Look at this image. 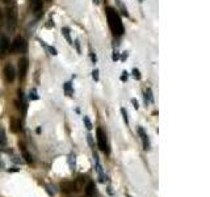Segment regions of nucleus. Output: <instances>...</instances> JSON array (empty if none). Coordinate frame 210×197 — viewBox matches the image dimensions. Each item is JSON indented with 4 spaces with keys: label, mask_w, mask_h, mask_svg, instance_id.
<instances>
[{
    "label": "nucleus",
    "mask_w": 210,
    "mask_h": 197,
    "mask_svg": "<svg viewBox=\"0 0 210 197\" xmlns=\"http://www.w3.org/2000/svg\"><path fill=\"white\" fill-rule=\"evenodd\" d=\"M105 12H106L108 24H109V28H110V30H112L113 36L121 37L123 34V32H125V29H123V24H122V21H121L120 15H118L117 11L112 7H106Z\"/></svg>",
    "instance_id": "f257e3e1"
},
{
    "label": "nucleus",
    "mask_w": 210,
    "mask_h": 197,
    "mask_svg": "<svg viewBox=\"0 0 210 197\" xmlns=\"http://www.w3.org/2000/svg\"><path fill=\"white\" fill-rule=\"evenodd\" d=\"M5 21L9 29H15L17 25V11L16 7H8L5 9Z\"/></svg>",
    "instance_id": "f03ea898"
},
{
    "label": "nucleus",
    "mask_w": 210,
    "mask_h": 197,
    "mask_svg": "<svg viewBox=\"0 0 210 197\" xmlns=\"http://www.w3.org/2000/svg\"><path fill=\"white\" fill-rule=\"evenodd\" d=\"M10 47V51L12 54H21V53H25L26 50V42H25V38L21 36L16 37L12 42V46Z\"/></svg>",
    "instance_id": "7ed1b4c3"
},
{
    "label": "nucleus",
    "mask_w": 210,
    "mask_h": 197,
    "mask_svg": "<svg viewBox=\"0 0 210 197\" xmlns=\"http://www.w3.org/2000/svg\"><path fill=\"white\" fill-rule=\"evenodd\" d=\"M96 138H97V146L101 151H104L105 154H109V146L106 142V135H105L104 130L101 128L96 129Z\"/></svg>",
    "instance_id": "20e7f679"
},
{
    "label": "nucleus",
    "mask_w": 210,
    "mask_h": 197,
    "mask_svg": "<svg viewBox=\"0 0 210 197\" xmlns=\"http://www.w3.org/2000/svg\"><path fill=\"white\" fill-rule=\"evenodd\" d=\"M28 68H29V60L28 58H21L18 60V76L20 79H24L26 76V72H28Z\"/></svg>",
    "instance_id": "39448f33"
},
{
    "label": "nucleus",
    "mask_w": 210,
    "mask_h": 197,
    "mask_svg": "<svg viewBox=\"0 0 210 197\" xmlns=\"http://www.w3.org/2000/svg\"><path fill=\"white\" fill-rule=\"evenodd\" d=\"M9 46H10V42H9V39H8V37L1 34V36H0V58L7 55L8 50H9Z\"/></svg>",
    "instance_id": "423d86ee"
},
{
    "label": "nucleus",
    "mask_w": 210,
    "mask_h": 197,
    "mask_svg": "<svg viewBox=\"0 0 210 197\" xmlns=\"http://www.w3.org/2000/svg\"><path fill=\"white\" fill-rule=\"evenodd\" d=\"M4 76H5V80L8 83H12L16 78V72H15V68H13L12 64H7L4 67Z\"/></svg>",
    "instance_id": "0eeeda50"
},
{
    "label": "nucleus",
    "mask_w": 210,
    "mask_h": 197,
    "mask_svg": "<svg viewBox=\"0 0 210 197\" xmlns=\"http://www.w3.org/2000/svg\"><path fill=\"white\" fill-rule=\"evenodd\" d=\"M138 133H139V137H141V139H142L143 149L146 150V151H147V150H150V139H148V135L146 134V131H144V129L139 126V128H138Z\"/></svg>",
    "instance_id": "6e6552de"
},
{
    "label": "nucleus",
    "mask_w": 210,
    "mask_h": 197,
    "mask_svg": "<svg viewBox=\"0 0 210 197\" xmlns=\"http://www.w3.org/2000/svg\"><path fill=\"white\" fill-rule=\"evenodd\" d=\"M60 191H62L63 193H71V192L76 191L75 183H72V181H63V183L60 184Z\"/></svg>",
    "instance_id": "1a4fd4ad"
},
{
    "label": "nucleus",
    "mask_w": 210,
    "mask_h": 197,
    "mask_svg": "<svg viewBox=\"0 0 210 197\" xmlns=\"http://www.w3.org/2000/svg\"><path fill=\"white\" fill-rule=\"evenodd\" d=\"M43 12V1L42 0H33V13L39 17Z\"/></svg>",
    "instance_id": "9d476101"
},
{
    "label": "nucleus",
    "mask_w": 210,
    "mask_h": 197,
    "mask_svg": "<svg viewBox=\"0 0 210 197\" xmlns=\"http://www.w3.org/2000/svg\"><path fill=\"white\" fill-rule=\"evenodd\" d=\"M94 193H96V185H94L93 181H89L85 186V194L87 197H93Z\"/></svg>",
    "instance_id": "9b49d317"
},
{
    "label": "nucleus",
    "mask_w": 210,
    "mask_h": 197,
    "mask_svg": "<svg viewBox=\"0 0 210 197\" xmlns=\"http://www.w3.org/2000/svg\"><path fill=\"white\" fill-rule=\"evenodd\" d=\"M10 130L13 133H18L21 130V121L17 120V118H12L10 120Z\"/></svg>",
    "instance_id": "f8f14e48"
},
{
    "label": "nucleus",
    "mask_w": 210,
    "mask_h": 197,
    "mask_svg": "<svg viewBox=\"0 0 210 197\" xmlns=\"http://www.w3.org/2000/svg\"><path fill=\"white\" fill-rule=\"evenodd\" d=\"M144 101L150 102V104H154V95H152V91L151 88H146V91H144Z\"/></svg>",
    "instance_id": "ddd939ff"
},
{
    "label": "nucleus",
    "mask_w": 210,
    "mask_h": 197,
    "mask_svg": "<svg viewBox=\"0 0 210 197\" xmlns=\"http://www.w3.org/2000/svg\"><path fill=\"white\" fill-rule=\"evenodd\" d=\"M62 34L64 36V38L67 39V42H68V45H71L72 46L74 45V41H72V38H71V34H70V29L68 28H62Z\"/></svg>",
    "instance_id": "4468645a"
},
{
    "label": "nucleus",
    "mask_w": 210,
    "mask_h": 197,
    "mask_svg": "<svg viewBox=\"0 0 210 197\" xmlns=\"http://www.w3.org/2000/svg\"><path fill=\"white\" fill-rule=\"evenodd\" d=\"M63 89H64L66 95H67L68 97H72V95H74V89H72V84H71L70 81H67V83L63 84Z\"/></svg>",
    "instance_id": "2eb2a0df"
},
{
    "label": "nucleus",
    "mask_w": 210,
    "mask_h": 197,
    "mask_svg": "<svg viewBox=\"0 0 210 197\" xmlns=\"http://www.w3.org/2000/svg\"><path fill=\"white\" fill-rule=\"evenodd\" d=\"M116 4L118 5V8H120L121 13H122L123 16H126V17H129V12H127V8L123 5V3L121 1V0H116Z\"/></svg>",
    "instance_id": "dca6fc26"
},
{
    "label": "nucleus",
    "mask_w": 210,
    "mask_h": 197,
    "mask_svg": "<svg viewBox=\"0 0 210 197\" xmlns=\"http://www.w3.org/2000/svg\"><path fill=\"white\" fill-rule=\"evenodd\" d=\"M84 181H85V177H84V176H79L78 177V180L75 181V186H76V191H80L81 188H83V183Z\"/></svg>",
    "instance_id": "f3484780"
},
{
    "label": "nucleus",
    "mask_w": 210,
    "mask_h": 197,
    "mask_svg": "<svg viewBox=\"0 0 210 197\" xmlns=\"http://www.w3.org/2000/svg\"><path fill=\"white\" fill-rule=\"evenodd\" d=\"M39 42H41V45L45 47V49H46V50H49V51H50V54H51V55H58V51H57V49H55V47H52V46H47V45L43 41H39Z\"/></svg>",
    "instance_id": "a211bd4d"
},
{
    "label": "nucleus",
    "mask_w": 210,
    "mask_h": 197,
    "mask_svg": "<svg viewBox=\"0 0 210 197\" xmlns=\"http://www.w3.org/2000/svg\"><path fill=\"white\" fill-rule=\"evenodd\" d=\"M22 156H24V159H25V162L28 163V164H32L33 163V159H32V156H30V154H29L28 151H22Z\"/></svg>",
    "instance_id": "6ab92c4d"
},
{
    "label": "nucleus",
    "mask_w": 210,
    "mask_h": 197,
    "mask_svg": "<svg viewBox=\"0 0 210 197\" xmlns=\"http://www.w3.org/2000/svg\"><path fill=\"white\" fill-rule=\"evenodd\" d=\"M131 74H133V78H134V79H136V80H139V79L142 78V75H141V71H139L138 68H133V71H131Z\"/></svg>",
    "instance_id": "aec40b11"
},
{
    "label": "nucleus",
    "mask_w": 210,
    "mask_h": 197,
    "mask_svg": "<svg viewBox=\"0 0 210 197\" xmlns=\"http://www.w3.org/2000/svg\"><path fill=\"white\" fill-rule=\"evenodd\" d=\"M83 121H84V125H85V128L88 129V130H91L93 126H92V122H91V120H89L87 116H84V118H83Z\"/></svg>",
    "instance_id": "412c9836"
},
{
    "label": "nucleus",
    "mask_w": 210,
    "mask_h": 197,
    "mask_svg": "<svg viewBox=\"0 0 210 197\" xmlns=\"http://www.w3.org/2000/svg\"><path fill=\"white\" fill-rule=\"evenodd\" d=\"M121 114H122L123 121L126 122V125H129V117H127V112H126L125 108H121Z\"/></svg>",
    "instance_id": "4be33fe9"
},
{
    "label": "nucleus",
    "mask_w": 210,
    "mask_h": 197,
    "mask_svg": "<svg viewBox=\"0 0 210 197\" xmlns=\"http://www.w3.org/2000/svg\"><path fill=\"white\" fill-rule=\"evenodd\" d=\"M29 99H30V100H38V99H39V96L37 95V91H36V89H32V91H30Z\"/></svg>",
    "instance_id": "5701e85b"
},
{
    "label": "nucleus",
    "mask_w": 210,
    "mask_h": 197,
    "mask_svg": "<svg viewBox=\"0 0 210 197\" xmlns=\"http://www.w3.org/2000/svg\"><path fill=\"white\" fill-rule=\"evenodd\" d=\"M92 78H93L94 81H99V70H97V68L92 71Z\"/></svg>",
    "instance_id": "b1692460"
},
{
    "label": "nucleus",
    "mask_w": 210,
    "mask_h": 197,
    "mask_svg": "<svg viewBox=\"0 0 210 197\" xmlns=\"http://www.w3.org/2000/svg\"><path fill=\"white\" fill-rule=\"evenodd\" d=\"M70 165L71 170L74 171V168H75V155H70Z\"/></svg>",
    "instance_id": "393cba45"
},
{
    "label": "nucleus",
    "mask_w": 210,
    "mask_h": 197,
    "mask_svg": "<svg viewBox=\"0 0 210 197\" xmlns=\"http://www.w3.org/2000/svg\"><path fill=\"white\" fill-rule=\"evenodd\" d=\"M118 59H120V53H118V51H113V54H112V60H113V62H117Z\"/></svg>",
    "instance_id": "a878e982"
},
{
    "label": "nucleus",
    "mask_w": 210,
    "mask_h": 197,
    "mask_svg": "<svg viewBox=\"0 0 210 197\" xmlns=\"http://www.w3.org/2000/svg\"><path fill=\"white\" fill-rule=\"evenodd\" d=\"M127 78H129V72L127 71H123L122 75H121V81H126L127 80Z\"/></svg>",
    "instance_id": "bb28decb"
},
{
    "label": "nucleus",
    "mask_w": 210,
    "mask_h": 197,
    "mask_svg": "<svg viewBox=\"0 0 210 197\" xmlns=\"http://www.w3.org/2000/svg\"><path fill=\"white\" fill-rule=\"evenodd\" d=\"M87 139H88L89 146L93 147V137H92V134H88V135H87Z\"/></svg>",
    "instance_id": "cd10ccee"
},
{
    "label": "nucleus",
    "mask_w": 210,
    "mask_h": 197,
    "mask_svg": "<svg viewBox=\"0 0 210 197\" xmlns=\"http://www.w3.org/2000/svg\"><path fill=\"white\" fill-rule=\"evenodd\" d=\"M74 45L76 46V50H78V53L80 54V53H81V49H80V42H79V39H76V41L74 42Z\"/></svg>",
    "instance_id": "c85d7f7f"
},
{
    "label": "nucleus",
    "mask_w": 210,
    "mask_h": 197,
    "mask_svg": "<svg viewBox=\"0 0 210 197\" xmlns=\"http://www.w3.org/2000/svg\"><path fill=\"white\" fill-rule=\"evenodd\" d=\"M131 104H133V107L135 108V109H138L139 108V102H138V100L136 99H131Z\"/></svg>",
    "instance_id": "c756f323"
},
{
    "label": "nucleus",
    "mask_w": 210,
    "mask_h": 197,
    "mask_svg": "<svg viewBox=\"0 0 210 197\" xmlns=\"http://www.w3.org/2000/svg\"><path fill=\"white\" fill-rule=\"evenodd\" d=\"M5 143H7V139L4 135H1L0 137V146H5Z\"/></svg>",
    "instance_id": "7c9ffc66"
},
{
    "label": "nucleus",
    "mask_w": 210,
    "mask_h": 197,
    "mask_svg": "<svg viewBox=\"0 0 210 197\" xmlns=\"http://www.w3.org/2000/svg\"><path fill=\"white\" fill-rule=\"evenodd\" d=\"M91 59H92V62L93 63L97 62V58H96V54H94V53H91Z\"/></svg>",
    "instance_id": "2f4dec72"
},
{
    "label": "nucleus",
    "mask_w": 210,
    "mask_h": 197,
    "mask_svg": "<svg viewBox=\"0 0 210 197\" xmlns=\"http://www.w3.org/2000/svg\"><path fill=\"white\" fill-rule=\"evenodd\" d=\"M8 172H18V168L17 167H12V168H8Z\"/></svg>",
    "instance_id": "473e14b6"
},
{
    "label": "nucleus",
    "mask_w": 210,
    "mask_h": 197,
    "mask_svg": "<svg viewBox=\"0 0 210 197\" xmlns=\"http://www.w3.org/2000/svg\"><path fill=\"white\" fill-rule=\"evenodd\" d=\"M126 59H127V53L125 51L122 55H121V60H126Z\"/></svg>",
    "instance_id": "72a5a7b5"
},
{
    "label": "nucleus",
    "mask_w": 210,
    "mask_h": 197,
    "mask_svg": "<svg viewBox=\"0 0 210 197\" xmlns=\"http://www.w3.org/2000/svg\"><path fill=\"white\" fill-rule=\"evenodd\" d=\"M3 3H4V4H10V3H12V0H1Z\"/></svg>",
    "instance_id": "f704fd0d"
},
{
    "label": "nucleus",
    "mask_w": 210,
    "mask_h": 197,
    "mask_svg": "<svg viewBox=\"0 0 210 197\" xmlns=\"http://www.w3.org/2000/svg\"><path fill=\"white\" fill-rule=\"evenodd\" d=\"M93 3H94L96 5H99V4H100V0H93Z\"/></svg>",
    "instance_id": "c9c22d12"
},
{
    "label": "nucleus",
    "mask_w": 210,
    "mask_h": 197,
    "mask_svg": "<svg viewBox=\"0 0 210 197\" xmlns=\"http://www.w3.org/2000/svg\"><path fill=\"white\" fill-rule=\"evenodd\" d=\"M1 21H3V13L0 12V22H1Z\"/></svg>",
    "instance_id": "e433bc0d"
},
{
    "label": "nucleus",
    "mask_w": 210,
    "mask_h": 197,
    "mask_svg": "<svg viewBox=\"0 0 210 197\" xmlns=\"http://www.w3.org/2000/svg\"><path fill=\"white\" fill-rule=\"evenodd\" d=\"M1 167H4V164H3V162H0V170H1Z\"/></svg>",
    "instance_id": "4c0bfd02"
},
{
    "label": "nucleus",
    "mask_w": 210,
    "mask_h": 197,
    "mask_svg": "<svg viewBox=\"0 0 210 197\" xmlns=\"http://www.w3.org/2000/svg\"><path fill=\"white\" fill-rule=\"evenodd\" d=\"M143 1H144V0H139V3H143Z\"/></svg>",
    "instance_id": "58836bf2"
},
{
    "label": "nucleus",
    "mask_w": 210,
    "mask_h": 197,
    "mask_svg": "<svg viewBox=\"0 0 210 197\" xmlns=\"http://www.w3.org/2000/svg\"><path fill=\"white\" fill-rule=\"evenodd\" d=\"M126 197H131V196H130V194H126Z\"/></svg>",
    "instance_id": "ea45409f"
},
{
    "label": "nucleus",
    "mask_w": 210,
    "mask_h": 197,
    "mask_svg": "<svg viewBox=\"0 0 210 197\" xmlns=\"http://www.w3.org/2000/svg\"><path fill=\"white\" fill-rule=\"evenodd\" d=\"M46 1H52V0H46Z\"/></svg>",
    "instance_id": "a19ab883"
}]
</instances>
